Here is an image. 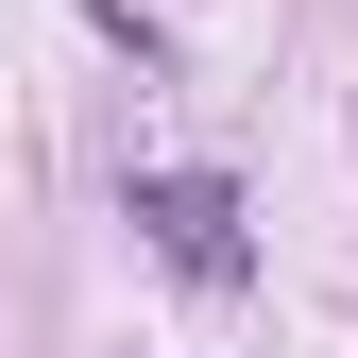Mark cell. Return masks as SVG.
<instances>
[{"instance_id": "obj_1", "label": "cell", "mask_w": 358, "mask_h": 358, "mask_svg": "<svg viewBox=\"0 0 358 358\" xmlns=\"http://www.w3.org/2000/svg\"><path fill=\"white\" fill-rule=\"evenodd\" d=\"M120 205L154 222V256H171V273H205V290H239V273H256V256H239V188H222V171H137Z\"/></svg>"}]
</instances>
